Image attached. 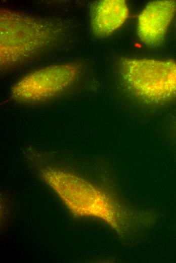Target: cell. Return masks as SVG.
Returning a JSON list of instances; mask_svg holds the SVG:
<instances>
[{
    "instance_id": "7a4b0ae2",
    "label": "cell",
    "mask_w": 176,
    "mask_h": 263,
    "mask_svg": "<svg viewBox=\"0 0 176 263\" xmlns=\"http://www.w3.org/2000/svg\"><path fill=\"white\" fill-rule=\"evenodd\" d=\"M41 175L74 214L99 218L123 232L125 212L104 192L82 178L63 170L43 168Z\"/></svg>"
},
{
    "instance_id": "8992f818",
    "label": "cell",
    "mask_w": 176,
    "mask_h": 263,
    "mask_svg": "<svg viewBox=\"0 0 176 263\" xmlns=\"http://www.w3.org/2000/svg\"><path fill=\"white\" fill-rule=\"evenodd\" d=\"M129 16L127 4L123 0H101L89 7L91 30L98 37H106L119 28Z\"/></svg>"
},
{
    "instance_id": "6da1fadb",
    "label": "cell",
    "mask_w": 176,
    "mask_h": 263,
    "mask_svg": "<svg viewBox=\"0 0 176 263\" xmlns=\"http://www.w3.org/2000/svg\"><path fill=\"white\" fill-rule=\"evenodd\" d=\"M64 32L62 25L54 20L1 9V69H11L52 49L61 42Z\"/></svg>"
},
{
    "instance_id": "277c9868",
    "label": "cell",
    "mask_w": 176,
    "mask_h": 263,
    "mask_svg": "<svg viewBox=\"0 0 176 263\" xmlns=\"http://www.w3.org/2000/svg\"><path fill=\"white\" fill-rule=\"evenodd\" d=\"M80 66L75 63L53 64L32 71L13 86L11 95L23 103L43 102L62 95L77 80Z\"/></svg>"
},
{
    "instance_id": "5b68a950",
    "label": "cell",
    "mask_w": 176,
    "mask_h": 263,
    "mask_svg": "<svg viewBox=\"0 0 176 263\" xmlns=\"http://www.w3.org/2000/svg\"><path fill=\"white\" fill-rule=\"evenodd\" d=\"M175 15L176 0L148 3L138 17L137 32L140 41L151 48L161 45Z\"/></svg>"
},
{
    "instance_id": "3957f363",
    "label": "cell",
    "mask_w": 176,
    "mask_h": 263,
    "mask_svg": "<svg viewBox=\"0 0 176 263\" xmlns=\"http://www.w3.org/2000/svg\"><path fill=\"white\" fill-rule=\"evenodd\" d=\"M117 67L124 86L138 98L155 104L176 99V61L124 57Z\"/></svg>"
}]
</instances>
